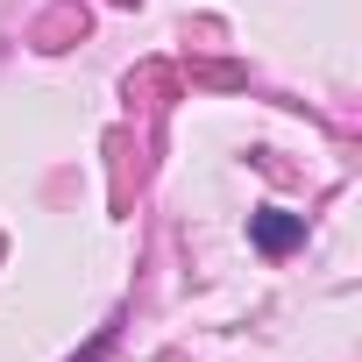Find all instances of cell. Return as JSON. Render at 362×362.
Masks as SVG:
<instances>
[{
  "mask_svg": "<svg viewBox=\"0 0 362 362\" xmlns=\"http://www.w3.org/2000/svg\"><path fill=\"white\" fill-rule=\"evenodd\" d=\"M249 249L284 263L291 249H305V214H284V206H256L249 214Z\"/></svg>",
  "mask_w": 362,
  "mask_h": 362,
  "instance_id": "6da1fadb",
  "label": "cell"
},
{
  "mask_svg": "<svg viewBox=\"0 0 362 362\" xmlns=\"http://www.w3.org/2000/svg\"><path fill=\"white\" fill-rule=\"evenodd\" d=\"M107 341H114V334H100V341H93V348H86L78 362H100V355H107Z\"/></svg>",
  "mask_w": 362,
  "mask_h": 362,
  "instance_id": "7a4b0ae2",
  "label": "cell"
}]
</instances>
